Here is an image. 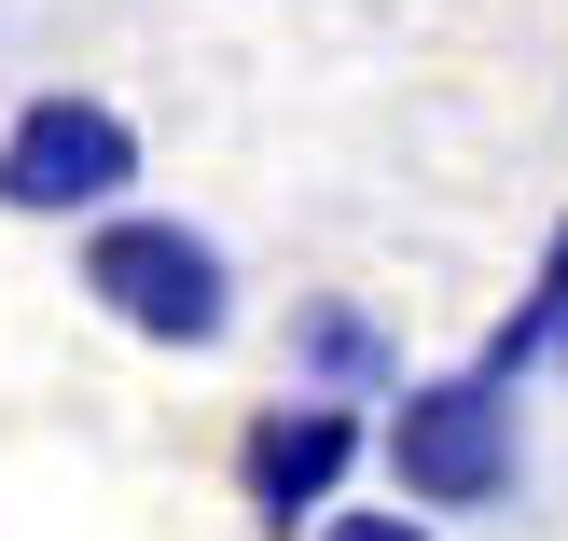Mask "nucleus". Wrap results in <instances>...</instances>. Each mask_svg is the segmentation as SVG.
<instances>
[{"label":"nucleus","mask_w":568,"mask_h":541,"mask_svg":"<svg viewBox=\"0 0 568 541\" xmlns=\"http://www.w3.org/2000/svg\"><path fill=\"white\" fill-rule=\"evenodd\" d=\"M416 361H403V333L375 320L361 292H305L292 305V389H333V403H388Z\"/></svg>","instance_id":"5"},{"label":"nucleus","mask_w":568,"mask_h":541,"mask_svg":"<svg viewBox=\"0 0 568 541\" xmlns=\"http://www.w3.org/2000/svg\"><path fill=\"white\" fill-rule=\"evenodd\" d=\"M375 459H388V500L416 514H514L527 487V389L458 361V375H403L375 417Z\"/></svg>","instance_id":"2"},{"label":"nucleus","mask_w":568,"mask_h":541,"mask_svg":"<svg viewBox=\"0 0 568 541\" xmlns=\"http://www.w3.org/2000/svg\"><path fill=\"white\" fill-rule=\"evenodd\" d=\"M70 278H83V305H98L111 333H139V348L209 361L222 333H236V250H222L209 222H181V209H139V194L70 237Z\"/></svg>","instance_id":"1"},{"label":"nucleus","mask_w":568,"mask_h":541,"mask_svg":"<svg viewBox=\"0 0 568 541\" xmlns=\"http://www.w3.org/2000/svg\"><path fill=\"white\" fill-rule=\"evenodd\" d=\"M305 541H444V514H416V500H333Z\"/></svg>","instance_id":"7"},{"label":"nucleus","mask_w":568,"mask_h":541,"mask_svg":"<svg viewBox=\"0 0 568 541\" xmlns=\"http://www.w3.org/2000/svg\"><path fill=\"white\" fill-rule=\"evenodd\" d=\"M139 167H153V139L111 83H28L0 111V222H70L83 237L98 209L139 194Z\"/></svg>","instance_id":"3"},{"label":"nucleus","mask_w":568,"mask_h":541,"mask_svg":"<svg viewBox=\"0 0 568 541\" xmlns=\"http://www.w3.org/2000/svg\"><path fill=\"white\" fill-rule=\"evenodd\" d=\"M375 472V403H333V389H277L236 417V514L264 541H305L333 500Z\"/></svg>","instance_id":"4"},{"label":"nucleus","mask_w":568,"mask_h":541,"mask_svg":"<svg viewBox=\"0 0 568 541\" xmlns=\"http://www.w3.org/2000/svg\"><path fill=\"white\" fill-rule=\"evenodd\" d=\"M471 361H486V375H514V389H527V375H568V222L541 237V278L499 305V333H486Z\"/></svg>","instance_id":"6"}]
</instances>
